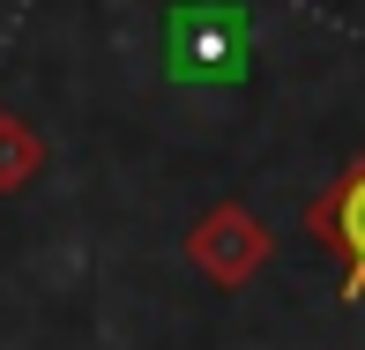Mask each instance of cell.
<instances>
[{
  "label": "cell",
  "instance_id": "cell-1",
  "mask_svg": "<svg viewBox=\"0 0 365 350\" xmlns=\"http://www.w3.org/2000/svg\"><path fill=\"white\" fill-rule=\"evenodd\" d=\"M269 254H276V239H269V224H261L246 202L202 209V216H194V231H187V261H194L209 283H224V291L254 283L261 269H269Z\"/></svg>",
  "mask_w": 365,
  "mask_h": 350
},
{
  "label": "cell",
  "instance_id": "cell-2",
  "mask_svg": "<svg viewBox=\"0 0 365 350\" xmlns=\"http://www.w3.org/2000/svg\"><path fill=\"white\" fill-rule=\"evenodd\" d=\"M306 239L343 261V306H365V149L306 202Z\"/></svg>",
  "mask_w": 365,
  "mask_h": 350
},
{
  "label": "cell",
  "instance_id": "cell-3",
  "mask_svg": "<svg viewBox=\"0 0 365 350\" xmlns=\"http://www.w3.org/2000/svg\"><path fill=\"white\" fill-rule=\"evenodd\" d=\"M45 172V142L23 112H0V194H23Z\"/></svg>",
  "mask_w": 365,
  "mask_h": 350
}]
</instances>
